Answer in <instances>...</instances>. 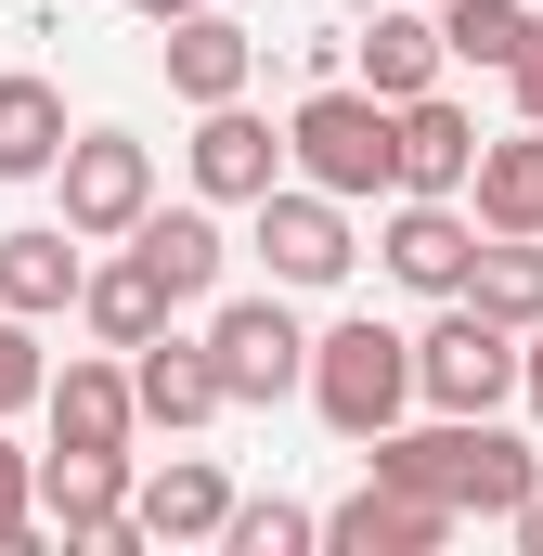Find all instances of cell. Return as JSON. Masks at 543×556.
Masks as SVG:
<instances>
[{
	"label": "cell",
	"instance_id": "obj_1",
	"mask_svg": "<svg viewBox=\"0 0 543 556\" xmlns=\"http://www.w3.org/2000/svg\"><path fill=\"white\" fill-rule=\"evenodd\" d=\"M363 466H376V479H402V492H440L453 518H505V505H518V492L543 479V453H531V440H505L492 415L376 427V440H363Z\"/></svg>",
	"mask_w": 543,
	"mask_h": 556
},
{
	"label": "cell",
	"instance_id": "obj_2",
	"mask_svg": "<svg viewBox=\"0 0 543 556\" xmlns=\"http://www.w3.org/2000/svg\"><path fill=\"white\" fill-rule=\"evenodd\" d=\"M298 389H311V415L337 427V440H376V427L414 415V337H402V324H376V311H350V324L311 337Z\"/></svg>",
	"mask_w": 543,
	"mask_h": 556
},
{
	"label": "cell",
	"instance_id": "obj_3",
	"mask_svg": "<svg viewBox=\"0 0 543 556\" xmlns=\"http://www.w3.org/2000/svg\"><path fill=\"white\" fill-rule=\"evenodd\" d=\"M285 168H298L311 194H337V207L389 194V104H376L363 78H324V91L285 117Z\"/></svg>",
	"mask_w": 543,
	"mask_h": 556
},
{
	"label": "cell",
	"instance_id": "obj_4",
	"mask_svg": "<svg viewBox=\"0 0 543 556\" xmlns=\"http://www.w3.org/2000/svg\"><path fill=\"white\" fill-rule=\"evenodd\" d=\"M414 402L427 415H505L518 402V324H492L479 298H440V324L414 337Z\"/></svg>",
	"mask_w": 543,
	"mask_h": 556
},
{
	"label": "cell",
	"instance_id": "obj_5",
	"mask_svg": "<svg viewBox=\"0 0 543 556\" xmlns=\"http://www.w3.org/2000/svg\"><path fill=\"white\" fill-rule=\"evenodd\" d=\"M298 363H311V324L285 311V285L220 298V311H207V376H220V402H285V389H298Z\"/></svg>",
	"mask_w": 543,
	"mask_h": 556
},
{
	"label": "cell",
	"instance_id": "obj_6",
	"mask_svg": "<svg viewBox=\"0 0 543 556\" xmlns=\"http://www.w3.org/2000/svg\"><path fill=\"white\" fill-rule=\"evenodd\" d=\"M52 181H65V233H78V247H117L142 207H155V155H142V130H65Z\"/></svg>",
	"mask_w": 543,
	"mask_h": 556
},
{
	"label": "cell",
	"instance_id": "obj_7",
	"mask_svg": "<svg viewBox=\"0 0 543 556\" xmlns=\"http://www.w3.org/2000/svg\"><path fill=\"white\" fill-rule=\"evenodd\" d=\"M39 531H65V544H91V556H142L130 531V453H39Z\"/></svg>",
	"mask_w": 543,
	"mask_h": 556
},
{
	"label": "cell",
	"instance_id": "obj_8",
	"mask_svg": "<svg viewBox=\"0 0 543 556\" xmlns=\"http://www.w3.org/2000/svg\"><path fill=\"white\" fill-rule=\"evenodd\" d=\"M247 247L272 260V285H285V298H298V285H337L350 260H363V247H350V207H337V194H311V181H272Z\"/></svg>",
	"mask_w": 543,
	"mask_h": 556
},
{
	"label": "cell",
	"instance_id": "obj_9",
	"mask_svg": "<svg viewBox=\"0 0 543 556\" xmlns=\"http://www.w3.org/2000/svg\"><path fill=\"white\" fill-rule=\"evenodd\" d=\"M272 181H285V130L247 117V91L233 104H194V194L207 207H260Z\"/></svg>",
	"mask_w": 543,
	"mask_h": 556
},
{
	"label": "cell",
	"instance_id": "obj_10",
	"mask_svg": "<svg viewBox=\"0 0 543 556\" xmlns=\"http://www.w3.org/2000/svg\"><path fill=\"white\" fill-rule=\"evenodd\" d=\"M466 168H479V117L453 91L389 104V194H466Z\"/></svg>",
	"mask_w": 543,
	"mask_h": 556
},
{
	"label": "cell",
	"instance_id": "obj_11",
	"mask_svg": "<svg viewBox=\"0 0 543 556\" xmlns=\"http://www.w3.org/2000/svg\"><path fill=\"white\" fill-rule=\"evenodd\" d=\"M376 260H389L414 298H453V285H466V260H479L466 194H402V207H389V233H376Z\"/></svg>",
	"mask_w": 543,
	"mask_h": 556
},
{
	"label": "cell",
	"instance_id": "obj_12",
	"mask_svg": "<svg viewBox=\"0 0 543 556\" xmlns=\"http://www.w3.org/2000/svg\"><path fill=\"white\" fill-rule=\"evenodd\" d=\"M130 415L168 427V440H181V427H207V415H233V402H220V376H207V337H168V324L142 337V350H130Z\"/></svg>",
	"mask_w": 543,
	"mask_h": 556
},
{
	"label": "cell",
	"instance_id": "obj_13",
	"mask_svg": "<svg viewBox=\"0 0 543 556\" xmlns=\"http://www.w3.org/2000/svg\"><path fill=\"white\" fill-rule=\"evenodd\" d=\"M453 531V505L440 492H402V479H363L350 505H324V544L337 556H427Z\"/></svg>",
	"mask_w": 543,
	"mask_h": 556
},
{
	"label": "cell",
	"instance_id": "obj_14",
	"mask_svg": "<svg viewBox=\"0 0 543 556\" xmlns=\"http://www.w3.org/2000/svg\"><path fill=\"white\" fill-rule=\"evenodd\" d=\"M220 518H233V479L207 453H168L155 479H130V531L142 544H220Z\"/></svg>",
	"mask_w": 543,
	"mask_h": 556
},
{
	"label": "cell",
	"instance_id": "obj_15",
	"mask_svg": "<svg viewBox=\"0 0 543 556\" xmlns=\"http://www.w3.org/2000/svg\"><path fill=\"white\" fill-rule=\"evenodd\" d=\"M130 260L155 273V298H168V311H194V298L220 285V260H233V247H220V220H207V194H194V207H142V220H130Z\"/></svg>",
	"mask_w": 543,
	"mask_h": 556
},
{
	"label": "cell",
	"instance_id": "obj_16",
	"mask_svg": "<svg viewBox=\"0 0 543 556\" xmlns=\"http://www.w3.org/2000/svg\"><path fill=\"white\" fill-rule=\"evenodd\" d=\"M39 415L65 453H130V363H65V376H39Z\"/></svg>",
	"mask_w": 543,
	"mask_h": 556
},
{
	"label": "cell",
	"instance_id": "obj_17",
	"mask_svg": "<svg viewBox=\"0 0 543 556\" xmlns=\"http://www.w3.org/2000/svg\"><path fill=\"white\" fill-rule=\"evenodd\" d=\"M247 78H260V39H247L220 0H207V13H168V91H181V104H233Z\"/></svg>",
	"mask_w": 543,
	"mask_h": 556
},
{
	"label": "cell",
	"instance_id": "obj_18",
	"mask_svg": "<svg viewBox=\"0 0 543 556\" xmlns=\"http://www.w3.org/2000/svg\"><path fill=\"white\" fill-rule=\"evenodd\" d=\"M350 65H363V91L376 104H414V91H440V13H402V0H376V26L350 39Z\"/></svg>",
	"mask_w": 543,
	"mask_h": 556
},
{
	"label": "cell",
	"instance_id": "obj_19",
	"mask_svg": "<svg viewBox=\"0 0 543 556\" xmlns=\"http://www.w3.org/2000/svg\"><path fill=\"white\" fill-rule=\"evenodd\" d=\"M78 233L65 220H26V233H0V311H26V324H52V311H78Z\"/></svg>",
	"mask_w": 543,
	"mask_h": 556
},
{
	"label": "cell",
	"instance_id": "obj_20",
	"mask_svg": "<svg viewBox=\"0 0 543 556\" xmlns=\"http://www.w3.org/2000/svg\"><path fill=\"white\" fill-rule=\"evenodd\" d=\"M466 194H479V233H543V130L531 117H518L505 142H479Z\"/></svg>",
	"mask_w": 543,
	"mask_h": 556
},
{
	"label": "cell",
	"instance_id": "obj_21",
	"mask_svg": "<svg viewBox=\"0 0 543 556\" xmlns=\"http://www.w3.org/2000/svg\"><path fill=\"white\" fill-rule=\"evenodd\" d=\"M52 155H65V91L13 65V78H0V181H39Z\"/></svg>",
	"mask_w": 543,
	"mask_h": 556
},
{
	"label": "cell",
	"instance_id": "obj_22",
	"mask_svg": "<svg viewBox=\"0 0 543 556\" xmlns=\"http://www.w3.org/2000/svg\"><path fill=\"white\" fill-rule=\"evenodd\" d=\"M453 298H479L492 324H543V233H492V247L466 260Z\"/></svg>",
	"mask_w": 543,
	"mask_h": 556
},
{
	"label": "cell",
	"instance_id": "obj_23",
	"mask_svg": "<svg viewBox=\"0 0 543 556\" xmlns=\"http://www.w3.org/2000/svg\"><path fill=\"white\" fill-rule=\"evenodd\" d=\"M78 311H91V337H104V350H142V337L168 324V298H155V273H142V260H104V273H78Z\"/></svg>",
	"mask_w": 543,
	"mask_h": 556
},
{
	"label": "cell",
	"instance_id": "obj_24",
	"mask_svg": "<svg viewBox=\"0 0 543 556\" xmlns=\"http://www.w3.org/2000/svg\"><path fill=\"white\" fill-rule=\"evenodd\" d=\"M518 26H531L518 0H440V52H453V65H492V78H505Z\"/></svg>",
	"mask_w": 543,
	"mask_h": 556
},
{
	"label": "cell",
	"instance_id": "obj_25",
	"mask_svg": "<svg viewBox=\"0 0 543 556\" xmlns=\"http://www.w3.org/2000/svg\"><path fill=\"white\" fill-rule=\"evenodd\" d=\"M220 544H233V556H298V544H324V518L272 492V505H233V518H220Z\"/></svg>",
	"mask_w": 543,
	"mask_h": 556
},
{
	"label": "cell",
	"instance_id": "obj_26",
	"mask_svg": "<svg viewBox=\"0 0 543 556\" xmlns=\"http://www.w3.org/2000/svg\"><path fill=\"white\" fill-rule=\"evenodd\" d=\"M39 376H52V363H39V324H26V311H0V415H26V402H39Z\"/></svg>",
	"mask_w": 543,
	"mask_h": 556
},
{
	"label": "cell",
	"instance_id": "obj_27",
	"mask_svg": "<svg viewBox=\"0 0 543 556\" xmlns=\"http://www.w3.org/2000/svg\"><path fill=\"white\" fill-rule=\"evenodd\" d=\"M13 544H39V453L0 440V556H13Z\"/></svg>",
	"mask_w": 543,
	"mask_h": 556
},
{
	"label": "cell",
	"instance_id": "obj_28",
	"mask_svg": "<svg viewBox=\"0 0 543 556\" xmlns=\"http://www.w3.org/2000/svg\"><path fill=\"white\" fill-rule=\"evenodd\" d=\"M505 91H518V117L543 130V13L518 26V52H505Z\"/></svg>",
	"mask_w": 543,
	"mask_h": 556
},
{
	"label": "cell",
	"instance_id": "obj_29",
	"mask_svg": "<svg viewBox=\"0 0 543 556\" xmlns=\"http://www.w3.org/2000/svg\"><path fill=\"white\" fill-rule=\"evenodd\" d=\"M518 402H531V427H543V324H518Z\"/></svg>",
	"mask_w": 543,
	"mask_h": 556
},
{
	"label": "cell",
	"instance_id": "obj_30",
	"mask_svg": "<svg viewBox=\"0 0 543 556\" xmlns=\"http://www.w3.org/2000/svg\"><path fill=\"white\" fill-rule=\"evenodd\" d=\"M505 531H518V544L543 556V479H531V492H518V505H505Z\"/></svg>",
	"mask_w": 543,
	"mask_h": 556
},
{
	"label": "cell",
	"instance_id": "obj_31",
	"mask_svg": "<svg viewBox=\"0 0 543 556\" xmlns=\"http://www.w3.org/2000/svg\"><path fill=\"white\" fill-rule=\"evenodd\" d=\"M130 13H142V26H168V13H207V0H130Z\"/></svg>",
	"mask_w": 543,
	"mask_h": 556
}]
</instances>
